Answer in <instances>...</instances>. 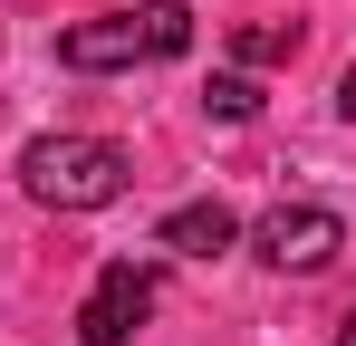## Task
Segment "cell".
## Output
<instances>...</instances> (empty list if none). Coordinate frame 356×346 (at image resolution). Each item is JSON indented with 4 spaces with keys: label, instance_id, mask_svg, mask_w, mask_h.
<instances>
[{
    "label": "cell",
    "instance_id": "obj_1",
    "mask_svg": "<svg viewBox=\"0 0 356 346\" xmlns=\"http://www.w3.org/2000/svg\"><path fill=\"white\" fill-rule=\"evenodd\" d=\"M19 183L49 212H106V202H125L135 164H125V145H106V135H29L19 145Z\"/></svg>",
    "mask_w": 356,
    "mask_h": 346
},
{
    "label": "cell",
    "instance_id": "obj_2",
    "mask_svg": "<svg viewBox=\"0 0 356 346\" xmlns=\"http://www.w3.org/2000/svg\"><path fill=\"white\" fill-rule=\"evenodd\" d=\"M183 49H193L183 0H145V10H116V19L58 29V67H77V77H106V67H135V58H183Z\"/></svg>",
    "mask_w": 356,
    "mask_h": 346
},
{
    "label": "cell",
    "instance_id": "obj_3",
    "mask_svg": "<svg viewBox=\"0 0 356 346\" xmlns=\"http://www.w3.org/2000/svg\"><path fill=\"white\" fill-rule=\"evenodd\" d=\"M250 250H260L270 270H289V279H318V270L347 250V222H337L327 202H280V212H260Z\"/></svg>",
    "mask_w": 356,
    "mask_h": 346
},
{
    "label": "cell",
    "instance_id": "obj_4",
    "mask_svg": "<svg viewBox=\"0 0 356 346\" xmlns=\"http://www.w3.org/2000/svg\"><path fill=\"white\" fill-rule=\"evenodd\" d=\"M145 318H154V270L145 260H106L87 308H77V346H135Z\"/></svg>",
    "mask_w": 356,
    "mask_h": 346
},
{
    "label": "cell",
    "instance_id": "obj_5",
    "mask_svg": "<svg viewBox=\"0 0 356 346\" xmlns=\"http://www.w3.org/2000/svg\"><path fill=\"white\" fill-rule=\"evenodd\" d=\"M241 240L232 202H183V212H164V250H183V260H222Z\"/></svg>",
    "mask_w": 356,
    "mask_h": 346
},
{
    "label": "cell",
    "instance_id": "obj_6",
    "mask_svg": "<svg viewBox=\"0 0 356 346\" xmlns=\"http://www.w3.org/2000/svg\"><path fill=\"white\" fill-rule=\"evenodd\" d=\"M232 49L250 58V67H280V58H298V29H280V19H250V29H232Z\"/></svg>",
    "mask_w": 356,
    "mask_h": 346
},
{
    "label": "cell",
    "instance_id": "obj_7",
    "mask_svg": "<svg viewBox=\"0 0 356 346\" xmlns=\"http://www.w3.org/2000/svg\"><path fill=\"white\" fill-rule=\"evenodd\" d=\"M202 106L222 115V125H250V115H260V77H212V87H202Z\"/></svg>",
    "mask_w": 356,
    "mask_h": 346
},
{
    "label": "cell",
    "instance_id": "obj_8",
    "mask_svg": "<svg viewBox=\"0 0 356 346\" xmlns=\"http://www.w3.org/2000/svg\"><path fill=\"white\" fill-rule=\"evenodd\" d=\"M337 115H347V125H356V67H347V87H337Z\"/></svg>",
    "mask_w": 356,
    "mask_h": 346
},
{
    "label": "cell",
    "instance_id": "obj_9",
    "mask_svg": "<svg viewBox=\"0 0 356 346\" xmlns=\"http://www.w3.org/2000/svg\"><path fill=\"white\" fill-rule=\"evenodd\" d=\"M337 346H356V318H347V327H337Z\"/></svg>",
    "mask_w": 356,
    "mask_h": 346
}]
</instances>
